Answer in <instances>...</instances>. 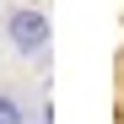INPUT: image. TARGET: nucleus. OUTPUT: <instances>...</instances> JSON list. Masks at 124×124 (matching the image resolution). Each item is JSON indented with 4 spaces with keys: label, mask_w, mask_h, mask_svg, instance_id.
Wrapping results in <instances>:
<instances>
[{
    "label": "nucleus",
    "mask_w": 124,
    "mask_h": 124,
    "mask_svg": "<svg viewBox=\"0 0 124 124\" xmlns=\"http://www.w3.org/2000/svg\"><path fill=\"white\" fill-rule=\"evenodd\" d=\"M6 38H11L16 54H43V49H49V11L16 6V11L6 16Z\"/></svg>",
    "instance_id": "f257e3e1"
},
{
    "label": "nucleus",
    "mask_w": 124,
    "mask_h": 124,
    "mask_svg": "<svg viewBox=\"0 0 124 124\" xmlns=\"http://www.w3.org/2000/svg\"><path fill=\"white\" fill-rule=\"evenodd\" d=\"M0 124H27V102L16 92H0Z\"/></svg>",
    "instance_id": "f03ea898"
}]
</instances>
